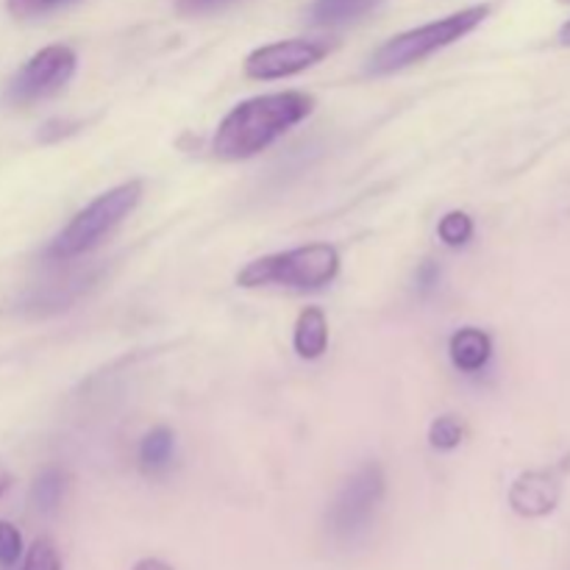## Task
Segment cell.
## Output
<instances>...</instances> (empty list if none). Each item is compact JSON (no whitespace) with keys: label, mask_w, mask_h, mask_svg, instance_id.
<instances>
[{"label":"cell","mask_w":570,"mask_h":570,"mask_svg":"<svg viewBox=\"0 0 570 570\" xmlns=\"http://www.w3.org/2000/svg\"><path fill=\"white\" fill-rule=\"evenodd\" d=\"M312 111H315V98L298 89L243 100L217 126L212 137V154L223 161L254 159L278 137L304 122Z\"/></svg>","instance_id":"6da1fadb"},{"label":"cell","mask_w":570,"mask_h":570,"mask_svg":"<svg viewBox=\"0 0 570 570\" xmlns=\"http://www.w3.org/2000/svg\"><path fill=\"white\" fill-rule=\"evenodd\" d=\"M340 276V254L328 243L301 245L259 256L237 273V284L245 289L287 287V289H323Z\"/></svg>","instance_id":"7a4b0ae2"},{"label":"cell","mask_w":570,"mask_h":570,"mask_svg":"<svg viewBox=\"0 0 570 570\" xmlns=\"http://www.w3.org/2000/svg\"><path fill=\"white\" fill-rule=\"evenodd\" d=\"M142 200V181H128L89 200L45 248L48 262H72L98 248Z\"/></svg>","instance_id":"3957f363"},{"label":"cell","mask_w":570,"mask_h":570,"mask_svg":"<svg viewBox=\"0 0 570 570\" xmlns=\"http://www.w3.org/2000/svg\"><path fill=\"white\" fill-rule=\"evenodd\" d=\"M488 17H490V6L479 3V6H468V9L462 11H454V14L443 17V20L426 22V26L399 33V37L387 39V42L371 56V61H367V72H371V76H390V72L406 70V67L429 59V56L438 53V50L460 42L462 37L476 31Z\"/></svg>","instance_id":"277c9868"},{"label":"cell","mask_w":570,"mask_h":570,"mask_svg":"<svg viewBox=\"0 0 570 570\" xmlns=\"http://www.w3.org/2000/svg\"><path fill=\"white\" fill-rule=\"evenodd\" d=\"M384 493H387V479H384V468L379 462H365L343 490L337 499L332 501L326 515L328 534L334 540H356L371 529L373 518H376L379 507H382Z\"/></svg>","instance_id":"5b68a950"},{"label":"cell","mask_w":570,"mask_h":570,"mask_svg":"<svg viewBox=\"0 0 570 570\" xmlns=\"http://www.w3.org/2000/svg\"><path fill=\"white\" fill-rule=\"evenodd\" d=\"M78 56L70 45H48L33 53L6 87V100L11 106H31L50 95L61 92L76 76Z\"/></svg>","instance_id":"8992f818"},{"label":"cell","mask_w":570,"mask_h":570,"mask_svg":"<svg viewBox=\"0 0 570 570\" xmlns=\"http://www.w3.org/2000/svg\"><path fill=\"white\" fill-rule=\"evenodd\" d=\"M334 50L328 39H284V42L262 45L245 59V76L254 81H278V78L298 76L309 67L321 65Z\"/></svg>","instance_id":"52a82bcc"},{"label":"cell","mask_w":570,"mask_h":570,"mask_svg":"<svg viewBox=\"0 0 570 570\" xmlns=\"http://www.w3.org/2000/svg\"><path fill=\"white\" fill-rule=\"evenodd\" d=\"M562 499V468L527 471L512 482L510 507L521 518H546Z\"/></svg>","instance_id":"ba28073f"},{"label":"cell","mask_w":570,"mask_h":570,"mask_svg":"<svg viewBox=\"0 0 570 570\" xmlns=\"http://www.w3.org/2000/svg\"><path fill=\"white\" fill-rule=\"evenodd\" d=\"M451 365L460 373H479L493 360V337L484 328L465 326L451 334L449 340Z\"/></svg>","instance_id":"9c48e42d"},{"label":"cell","mask_w":570,"mask_h":570,"mask_svg":"<svg viewBox=\"0 0 570 570\" xmlns=\"http://www.w3.org/2000/svg\"><path fill=\"white\" fill-rule=\"evenodd\" d=\"M382 3L384 0H315L306 17L317 28H343L371 17Z\"/></svg>","instance_id":"30bf717a"},{"label":"cell","mask_w":570,"mask_h":570,"mask_svg":"<svg viewBox=\"0 0 570 570\" xmlns=\"http://www.w3.org/2000/svg\"><path fill=\"white\" fill-rule=\"evenodd\" d=\"M293 348L301 360H321L328 348V321L321 306H306L295 321Z\"/></svg>","instance_id":"8fae6325"},{"label":"cell","mask_w":570,"mask_h":570,"mask_svg":"<svg viewBox=\"0 0 570 570\" xmlns=\"http://www.w3.org/2000/svg\"><path fill=\"white\" fill-rule=\"evenodd\" d=\"M173 456H176V434L167 426H156L139 440L137 460L148 476H159L167 468L173 465Z\"/></svg>","instance_id":"7c38bea8"},{"label":"cell","mask_w":570,"mask_h":570,"mask_svg":"<svg viewBox=\"0 0 570 570\" xmlns=\"http://www.w3.org/2000/svg\"><path fill=\"white\" fill-rule=\"evenodd\" d=\"M67 490V473L61 468H45L37 479H33L31 488V504L33 510L50 515V512L59 510L61 499H65Z\"/></svg>","instance_id":"4fadbf2b"},{"label":"cell","mask_w":570,"mask_h":570,"mask_svg":"<svg viewBox=\"0 0 570 570\" xmlns=\"http://www.w3.org/2000/svg\"><path fill=\"white\" fill-rule=\"evenodd\" d=\"M473 232H476L473 217L462 209L449 212V215L440 217L438 223V237L443 239V245H449V248H462V245L471 243Z\"/></svg>","instance_id":"5bb4252c"},{"label":"cell","mask_w":570,"mask_h":570,"mask_svg":"<svg viewBox=\"0 0 570 570\" xmlns=\"http://www.w3.org/2000/svg\"><path fill=\"white\" fill-rule=\"evenodd\" d=\"M465 440V426L454 415H443L429 426V445L434 451H454Z\"/></svg>","instance_id":"9a60e30c"},{"label":"cell","mask_w":570,"mask_h":570,"mask_svg":"<svg viewBox=\"0 0 570 570\" xmlns=\"http://www.w3.org/2000/svg\"><path fill=\"white\" fill-rule=\"evenodd\" d=\"M20 570H61V557H59V549L53 546V540L39 538L37 543L28 549Z\"/></svg>","instance_id":"2e32d148"},{"label":"cell","mask_w":570,"mask_h":570,"mask_svg":"<svg viewBox=\"0 0 570 570\" xmlns=\"http://www.w3.org/2000/svg\"><path fill=\"white\" fill-rule=\"evenodd\" d=\"M78 3V0H6V9L9 14H14L17 20H31V17L50 14L56 9H65V6Z\"/></svg>","instance_id":"e0dca14e"},{"label":"cell","mask_w":570,"mask_h":570,"mask_svg":"<svg viewBox=\"0 0 570 570\" xmlns=\"http://www.w3.org/2000/svg\"><path fill=\"white\" fill-rule=\"evenodd\" d=\"M22 557V534L14 523L0 521V568H14Z\"/></svg>","instance_id":"ac0fdd59"},{"label":"cell","mask_w":570,"mask_h":570,"mask_svg":"<svg viewBox=\"0 0 570 570\" xmlns=\"http://www.w3.org/2000/svg\"><path fill=\"white\" fill-rule=\"evenodd\" d=\"M234 3H239V0H176V9L184 17H204L228 9Z\"/></svg>","instance_id":"d6986e66"},{"label":"cell","mask_w":570,"mask_h":570,"mask_svg":"<svg viewBox=\"0 0 570 570\" xmlns=\"http://www.w3.org/2000/svg\"><path fill=\"white\" fill-rule=\"evenodd\" d=\"M440 276H443V271H440L438 262H432V259L423 262V265L415 271L417 295H423V298H426V295H432L434 289L440 287Z\"/></svg>","instance_id":"ffe728a7"},{"label":"cell","mask_w":570,"mask_h":570,"mask_svg":"<svg viewBox=\"0 0 570 570\" xmlns=\"http://www.w3.org/2000/svg\"><path fill=\"white\" fill-rule=\"evenodd\" d=\"M131 570H173V568L167 566V562L154 560V557H148V560H139L137 566H134Z\"/></svg>","instance_id":"44dd1931"},{"label":"cell","mask_w":570,"mask_h":570,"mask_svg":"<svg viewBox=\"0 0 570 570\" xmlns=\"http://www.w3.org/2000/svg\"><path fill=\"white\" fill-rule=\"evenodd\" d=\"M9 488H11V473L0 468V499H3V495L9 493Z\"/></svg>","instance_id":"7402d4cb"},{"label":"cell","mask_w":570,"mask_h":570,"mask_svg":"<svg viewBox=\"0 0 570 570\" xmlns=\"http://www.w3.org/2000/svg\"><path fill=\"white\" fill-rule=\"evenodd\" d=\"M560 42H562V45H568V48H570V20L566 22V26H562V31H560Z\"/></svg>","instance_id":"603a6c76"},{"label":"cell","mask_w":570,"mask_h":570,"mask_svg":"<svg viewBox=\"0 0 570 570\" xmlns=\"http://www.w3.org/2000/svg\"><path fill=\"white\" fill-rule=\"evenodd\" d=\"M560 3H568L570 6V0H560Z\"/></svg>","instance_id":"cb8c5ba5"}]
</instances>
